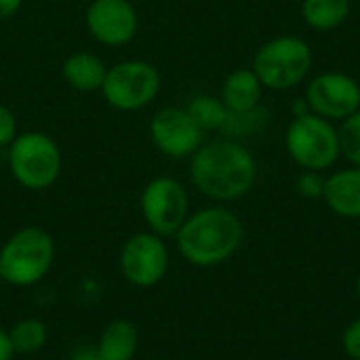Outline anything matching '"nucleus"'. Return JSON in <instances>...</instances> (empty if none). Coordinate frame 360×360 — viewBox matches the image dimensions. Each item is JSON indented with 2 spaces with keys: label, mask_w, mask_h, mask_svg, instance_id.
Instances as JSON below:
<instances>
[{
  "label": "nucleus",
  "mask_w": 360,
  "mask_h": 360,
  "mask_svg": "<svg viewBox=\"0 0 360 360\" xmlns=\"http://www.w3.org/2000/svg\"><path fill=\"white\" fill-rule=\"evenodd\" d=\"M257 179L253 152L236 139H213L190 156V181L215 202H232L251 192Z\"/></svg>",
  "instance_id": "1"
},
{
  "label": "nucleus",
  "mask_w": 360,
  "mask_h": 360,
  "mask_svg": "<svg viewBox=\"0 0 360 360\" xmlns=\"http://www.w3.org/2000/svg\"><path fill=\"white\" fill-rule=\"evenodd\" d=\"M173 238L186 262L198 268H213L240 249L245 226L228 207H205L190 213Z\"/></svg>",
  "instance_id": "2"
},
{
  "label": "nucleus",
  "mask_w": 360,
  "mask_h": 360,
  "mask_svg": "<svg viewBox=\"0 0 360 360\" xmlns=\"http://www.w3.org/2000/svg\"><path fill=\"white\" fill-rule=\"evenodd\" d=\"M314 65L312 46L293 34H283L266 40L253 55L251 70L262 80L264 89L291 91L308 80Z\"/></svg>",
  "instance_id": "3"
},
{
  "label": "nucleus",
  "mask_w": 360,
  "mask_h": 360,
  "mask_svg": "<svg viewBox=\"0 0 360 360\" xmlns=\"http://www.w3.org/2000/svg\"><path fill=\"white\" fill-rule=\"evenodd\" d=\"M55 240L40 226H25L0 247V278L11 287H32L53 268Z\"/></svg>",
  "instance_id": "4"
},
{
  "label": "nucleus",
  "mask_w": 360,
  "mask_h": 360,
  "mask_svg": "<svg viewBox=\"0 0 360 360\" xmlns=\"http://www.w3.org/2000/svg\"><path fill=\"white\" fill-rule=\"evenodd\" d=\"M6 162L13 179L21 188L42 192L59 179L63 154L51 135L42 131H23L8 146Z\"/></svg>",
  "instance_id": "5"
},
{
  "label": "nucleus",
  "mask_w": 360,
  "mask_h": 360,
  "mask_svg": "<svg viewBox=\"0 0 360 360\" xmlns=\"http://www.w3.org/2000/svg\"><path fill=\"white\" fill-rule=\"evenodd\" d=\"M285 150L304 171L323 173L342 158L338 127L312 112L295 116L285 131Z\"/></svg>",
  "instance_id": "6"
},
{
  "label": "nucleus",
  "mask_w": 360,
  "mask_h": 360,
  "mask_svg": "<svg viewBox=\"0 0 360 360\" xmlns=\"http://www.w3.org/2000/svg\"><path fill=\"white\" fill-rule=\"evenodd\" d=\"M162 76L146 59H124L108 68L101 95L118 112H137L148 108L160 93Z\"/></svg>",
  "instance_id": "7"
},
{
  "label": "nucleus",
  "mask_w": 360,
  "mask_h": 360,
  "mask_svg": "<svg viewBox=\"0 0 360 360\" xmlns=\"http://www.w3.org/2000/svg\"><path fill=\"white\" fill-rule=\"evenodd\" d=\"M141 217L150 232L169 238L190 215V196L186 186L169 175H158L150 179L139 198Z\"/></svg>",
  "instance_id": "8"
},
{
  "label": "nucleus",
  "mask_w": 360,
  "mask_h": 360,
  "mask_svg": "<svg viewBox=\"0 0 360 360\" xmlns=\"http://www.w3.org/2000/svg\"><path fill=\"white\" fill-rule=\"evenodd\" d=\"M169 249L165 238L154 232L133 234L120 249V272L133 287H156L169 272Z\"/></svg>",
  "instance_id": "9"
},
{
  "label": "nucleus",
  "mask_w": 360,
  "mask_h": 360,
  "mask_svg": "<svg viewBox=\"0 0 360 360\" xmlns=\"http://www.w3.org/2000/svg\"><path fill=\"white\" fill-rule=\"evenodd\" d=\"M304 99L312 114L342 122L360 110V82L344 72H323L308 80Z\"/></svg>",
  "instance_id": "10"
},
{
  "label": "nucleus",
  "mask_w": 360,
  "mask_h": 360,
  "mask_svg": "<svg viewBox=\"0 0 360 360\" xmlns=\"http://www.w3.org/2000/svg\"><path fill=\"white\" fill-rule=\"evenodd\" d=\"M150 139L169 158H190L205 143V133L186 108L169 105L152 116Z\"/></svg>",
  "instance_id": "11"
},
{
  "label": "nucleus",
  "mask_w": 360,
  "mask_h": 360,
  "mask_svg": "<svg viewBox=\"0 0 360 360\" xmlns=\"http://www.w3.org/2000/svg\"><path fill=\"white\" fill-rule=\"evenodd\" d=\"M84 23L99 44L124 46L137 34L139 15L131 0H91L84 11Z\"/></svg>",
  "instance_id": "12"
},
{
  "label": "nucleus",
  "mask_w": 360,
  "mask_h": 360,
  "mask_svg": "<svg viewBox=\"0 0 360 360\" xmlns=\"http://www.w3.org/2000/svg\"><path fill=\"white\" fill-rule=\"evenodd\" d=\"M323 200L344 219H360V167H348L331 173L325 181Z\"/></svg>",
  "instance_id": "13"
},
{
  "label": "nucleus",
  "mask_w": 360,
  "mask_h": 360,
  "mask_svg": "<svg viewBox=\"0 0 360 360\" xmlns=\"http://www.w3.org/2000/svg\"><path fill=\"white\" fill-rule=\"evenodd\" d=\"M264 84L251 68H236L230 72L219 91V99L228 108V112H247L262 105Z\"/></svg>",
  "instance_id": "14"
},
{
  "label": "nucleus",
  "mask_w": 360,
  "mask_h": 360,
  "mask_svg": "<svg viewBox=\"0 0 360 360\" xmlns=\"http://www.w3.org/2000/svg\"><path fill=\"white\" fill-rule=\"evenodd\" d=\"M108 65L105 61L89 51H76L65 57L61 63V76L65 84L78 93H95L101 91V84L105 80Z\"/></svg>",
  "instance_id": "15"
},
{
  "label": "nucleus",
  "mask_w": 360,
  "mask_h": 360,
  "mask_svg": "<svg viewBox=\"0 0 360 360\" xmlns=\"http://www.w3.org/2000/svg\"><path fill=\"white\" fill-rule=\"evenodd\" d=\"M95 348L99 360H133L139 350V331L135 323L116 319L105 325Z\"/></svg>",
  "instance_id": "16"
},
{
  "label": "nucleus",
  "mask_w": 360,
  "mask_h": 360,
  "mask_svg": "<svg viewBox=\"0 0 360 360\" xmlns=\"http://www.w3.org/2000/svg\"><path fill=\"white\" fill-rule=\"evenodd\" d=\"M352 0H302V19L310 30L331 32L346 23Z\"/></svg>",
  "instance_id": "17"
},
{
  "label": "nucleus",
  "mask_w": 360,
  "mask_h": 360,
  "mask_svg": "<svg viewBox=\"0 0 360 360\" xmlns=\"http://www.w3.org/2000/svg\"><path fill=\"white\" fill-rule=\"evenodd\" d=\"M15 354L30 356L40 352L49 342V327L40 319H23L15 323L8 331Z\"/></svg>",
  "instance_id": "18"
},
{
  "label": "nucleus",
  "mask_w": 360,
  "mask_h": 360,
  "mask_svg": "<svg viewBox=\"0 0 360 360\" xmlns=\"http://www.w3.org/2000/svg\"><path fill=\"white\" fill-rule=\"evenodd\" d=\"M188 114L194 118V122L202 129V133L211 131H221L226 118H228V108L219 99V95H196L190 99L186 105Z\"/></svg>",
  "instance_id": "19"
},
{
  "label": "nucleus",
  "mask_w": 360,
  "mask_h": 360,
  "mask_svg": "<svg viewBox=\"0 0 360 360\" xmlns=\"http://www.w3.org/2000/svg\"><path fill=\"white\" fill-rule=\"evenodd\" d=\"M268 124V112L264 105L255 108V110H247V112H228V118L221 127L224 137L228 139H245V137H253L259 131H264Z\"/></svg>",
  "instance_id": "20"
},
{
  "label": "nucleus",
  "mask_w": 360,
  "mask_h": 360,
  "mask_svg": "<svg viewBox=\"0 0 360 360\" xmlns=\"http://www.w3.org/2000/svg\"><path fill=\"white\" fill-rule=\"evenodd\" d=\"M338 135L342 158H346L352 167H360V110L340 122Z\"/></svg>",
  "instance_id": "21"
},
{
  "label": "nucleus",
  "mask_w": 360,
  "mask_h": 360,
  "mask_svg": "<svg viewBox=\"0 0 360 360\" xmlns=\"http://www.w3.org/2000/svg\"><path fill=\"white\" fill-rule=\"evenodd\" d=\"M325 181H327V177H323V173H319V171H304L297 177L295 188H297V192L304 198H323Z\"/></svg>",
  "instance_id": "22"
},
{
  "label": "nucleus",
  "mask_w": 360,
  "mask_h": 360,
  "mask_svg": "<svg viewBox=\"0 0 360 360\" xmlns=\"http://www.w3.org/2000/svg\"><path fill=\"white\" fill-rule=\"evenodd\" d=\"M17 135H19V124L15 112L8 105L0 103V148H8Z\"/></svg>",
  "instance_id": "23"
},
{
  "label": "nucleus",
  "mask_w": 360,
  "mask_h": 360,
  "mask_svg": "<svg viewBox=\"0 0 360 360\" xmlns=\"http://www.w3.org/2000/svg\"><path fill=\"white\" fill-rule=\"evenodd\" d=\"M344 352L352 360H360V319L352 321L342 338Z\"/></svg>",
  "instance_id": "24"
},
{
  "label": "nucleus",
  "mask_w": 360,
  "mask_h": 360,
  "mask_svg": "<svg viewBox=\"0 0 360 360\" xmlns=\"http://www.w3.org/2000/svg\"><path fill=\"white\" fill-rule=\"evenodd\" d=\"M68 360H99L95 344H78L70 354Z\"/></svg>",
  "instance_id": "25"
},
{
  "label": "nucleus",
  "mask_w": 360,
  "mask_h": 360,
  "mask_svg": "<svg viewBox=\"0 0 360 360\" xmlns=\"http://www.w3.org/2000/svg\"><path fill=\"white\" fill-rule=\"evenodd\" d=\"M23 0H0V21L15 17L21 8Z\"/></svg>",
  "instance_id": "26"
},
{
  "label": "nucleus",
  "mask_w": 360,
  "mask_h": 360,
  "mask_svg": "<svg viewBox=\"0 0 360 360\" xmlns=\"http://www.w3.org/2000/svg\"><path fill=\"white\" fill-rule=\"evenodd\" d=\"M15 359V350H13V344H11V338H8V331H4L0 327V360H13Z\"/></svg>",
  "instance_id": "27"
},
{
  "label": "nucleus",
  "mask_w": 360,
  "mask_h": 360,
  "mask_svg": "<svg viewBox=\"0 0 360 360\" xmlns=\"http://www.w3.org/2000/svg\"><path fill=\"white\" fill-rule=\"evenodd\" d=\"M356 295H359V302H360V274H359V278H356Z\"/></svg>",
  "instance_id": "28"
},
{
  "label": "nucleus",
  "mask_w": 360,
  "mask_h": 360,
  "mask_svg": "<svg viewBox=\"0 0 360 360\" xmlns=\"http://www.w3.org/2000/svg\"><path fill=\"white\" fill-rule=\"evenodd\" d=\"M82 2H84V4H89V2H91V0H82Z\"/></svg>",
  "instance_id": "29"
},
{
  "label": "nucleus",
  "mask_w": 360,
  "mask_h": 360,
  "mask_svg": "<svg viewBox=\"0 0 360 360\" xmlns=\"http://www.w3.org/2000/svg\"><path fill=\"white\" fill-rule=\"evenodd\" d=\"M359 4H360V0H359Z\"/></svg>",
  "instance_id": "30"
}]
</instances>
